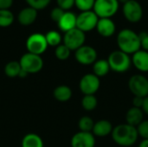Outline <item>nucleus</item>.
<instances>
[{"instance_id":"f257e3e1","label":"nucleus","mask_w":148,"mask_h":147,"mask_svg":"<svg viewBox=\"0 0 148 147\" xmlns=\"http://www.w3.org/2000/svg\"><path fill=\"white\" fill-rule=\"evenodd\" d=\"M117 45L120 50L127 55H134L141 49L139 34L130 29H124L119 32Z\"/></svg>"},{"instance_id":"f03ea898","label":"nucleus","mask_w":148,"mask_h":147,"mask_svg":"<svg viewBox=\"0 0 148 147\" xmlns=\"http://www.w3.org/2000/svg\"><path fill=\"white\" fill-rule=\"evenodd\" d=\"M111 135L117 145L124 147L134 145L139 137L137 128L127 123L121 124L114 127Z\"/></svg>"},{"instance_id":"7ed1b4c3","label":"nucleus","mask_w":148,"mask_h":147,"mask_svg":"<svg viewBox=\"0 0 148 147\" xmlns=\"http://www.w3.org/2000/svg\"><path fill=\"white\" fill-rule=\"evenodd\" d=\"M108 62L111 70H114L116 73H125L132 65V58H130L129 55L120 49L113 51L109 55Z\"/></svg>"},{"instance_id":"20e7f679","label":"nucleus","mask_w":148,"mask_h":147,"mask_svg":"<svg viewBox=\"0 0 148 147\" xmlns=\"http://www.w3.org/2000/svg\"><path fill=\"white\" fill-rule=\"evenodd\" d=\"M118 0H95L93 11L99 18H111L119 10Z\"/></svg>"},{"instance_id":"39448f33","label":"nucleus","mask_w":148,"mask_h":147,"mask_svg":"<svg viewBox=\"0 0 148 147\" xmlns=\"http://www.w3.org/2000/svg\"><path fill=\"white\" fill-rule=\"evenodd\" d=\"M21 68L29 74H36L40 72L43 67V60L41 55H35L29 52L22 55L19 61Z\"/></svg>"},{"instance_id":"423d86ee","label":"nucleus","mask_w":148,"mask_h":147,"mask_svg":"<svg viewBox=\"0 0 148 147\" xmlns=\"http://www.w3.org/2000/svg\"><path fill=\"white\" fill-rule=\"evenodd\" d=\"M62 41L63 44L66 45L71 51H75L84 45L86 41V35L83 31L75 28L64 33Z\"/></svg>"},{"instance_id":"0eeeda50","label":"nucleus","mask_w":148,"mask_h":147,"mask_svg":"<svg viewBox=\"0 0 148 147\" xmlns=\"http://www.w3.org/2000/svg\"><path fill=\"white\" fill-rule=\"evenodd\" d=\"M48 46L45 35L41 33H34L26 40V49L28 52L35 55H41L46 51Z\"/></svg>"},{"instance_id":"6e6552de","label":"nucleus","mask_w":148,"mask_h":147,"mask_svg":"<svg viewBox=\"0 0 148 147\" xmlns=\"http://www.w3.org/2000/svg\"><path fill=\"white\" fill-rule=\"evenodd\" d=\"M128 88L134 96H148V79L142 75H134L128 81Z\"/></svg>"},{"instance_id":"1a4fd4ad","label":"nucleus","mask_w":148,"mask_h":147,"mask_svg":"<svg viewBox=\"0 0 148 147\" xmlns=\"http://www.w3.org/2000/svg\"><path fill=\"white\" fill-rule=\"evenodd\" d=\"M99 17L93 11H83L81 12L76 18V28L84 33L91 31L96 28Z\"/></svg>"},{"instance_id":"9d476101","label":"nucleus","mask_w":148,"mask_h":147,"mask_svg":"<svg viewBox=\"0 0 148 147\" xmlns=\"http://www.w3.org/2000/svg\"><path fill=\"white\" fill-rule=\"evenodd\" d=\"M122 11L125 18L130 23H138L143 16V8L136 0H129L124 3Z\"/></svg>"},{"instance_id":"9b49d317","label":"nucleus","mask_w":148,"mask_h":147,"mask_svg":"<svg viewBox=\"0 0 148 147\" xmlns=\"http://www.w3.org/2000/svg\"><path fill=\"white\" fill-rule=\"evenodd\" d=\"M100 78L94 74H87L82 77L79 83V88L84 95L95 94L100 88Z\"/></svg>"},{"instance_id":"f8f14e48","label":"nucleus","mask_w":148,"mask_h":147,"mask_svg":"<svg viewBox=\"0 0 148 147\" xmlns=\"http://www.w3.org/2000/svg\"><path fill=\"white\" fill-rule=\"evenodd\" d=\"M75 57L77 62L82 65H91L97 61V52L96 50L88 45H83L75 50Z\"/></svg>"},{"instance_id":"ddd939ff","label":"nucleus","mask_w":148,"mask_h":147,"mask_svg":"<svg viewBox=\"0 0 148 147\" xmlns=\"http://www.w3.org/2000/svg\"><path fill=\"white\" fill-rule=\"evenodd\" d=\"M95 139L92 133L79 132L71 139V147H95Z\"/></svg>"},{"instance_id":"4468645a","label":"nucleus","mask_w":148,"mask_h":147,"mask_svg":"<svg viewBox=\"0 0 148 147\" xmlns=\"http://www.w3.org/2000/svg\"><path fill=\"white\" fill-rule=\"evenodd\" d=\"M95 29L98 34L101 36L110 37L114 34L116 30V26L114 22L111 18H99Z\"/></svg>"},{"instance_id":"2eb2a0df","label":"nucleus","mask_w":148,"mask_h":147,"mask_svg":"<svg viewBox=\"0 0 148 147\" xmlns=\"http://www.w3.org/2000/svg\"><path fill=\"white\" fill-rule=\"evenodd\" d=\"M37 18V10L32 7H26L20 10L17 15V21L23 26H29L36 22Z\"/></svg>"},{"instance_id":"dca6fc26","label":"nucleus","mask_w":148,"mask_h":147,"mask_svg":"<svg viewBox=\"0 0 148 147\" xmlns=\"http://www.w3.org/2000/svg\"><path fill=\"white\" fill-rule=\"evenodd\" d=\"M76 18L77 16H75V13L71 11H65L60 21L57 23L60 30L66 33L76 28Z\"/></svg>"},{"instance_id":"f3484780","label":"nucleus","mask_w":148,"mask_h":147,"mask_svg":"<svg viewBox=\"0 0 148 147\" xmlns=\"http://www.w3.org/2000/svg\"><path fill=\"white\" fill-rule=\"evenodd\" d=\"M132 63L140 72H148V52L140 49L132 56Z\"/></svg>"},{"instance_id":"a211bd4d","label":"nucleus","mask_w":148,"mask_h":147,"mask_svg":"<svg viewBox=\"0 0 148 147\" xmlns=\"http://www.w3.org/2000/svg\"><path fill=\"white\" fill-rule=\"evenodd\" d=\"M113 129L114 127L110 121L101 120L95 123L92 133L97 137H106L112 133Z\"/></svg>"},{"instance_id":"6ab92c4d","label":"nucleus","mask_w":148,"mask_h":147,"mask_svg":"<svg viewBox=\"0 0 148 147\" xmlns=\"http://www.w3.org/2000/svg\"><path fill=\"white\" fill-rule=\"evenodd\" d=\"M126 121L127 124L137 127L143 121V111L141 108L138 107H131L126 114Z\"/></svg>"},{"instance_id":"aec40b11","label":"nucleus","mask_w":148,"mask_h":147,"mask_svg":"<svg viewBox=\"0 0 148 147\" xmlns=\"http://www.w3.org/2000/svg\"><path fill=\"white\" fill-rule=\"evenodd\" d=\"M54 98L61 102H66L72 97V90L66 85H60L54 89Z\"/></svg>"},{"instance_id":"412c9836","label":"nucleus","mask_w":148,"mask_h":147,"mask_svg":"<svg viewBox=\"0 0 148 147\" xmlns=\"http://www.w3.org/2000/svg\"><path fill=\"white\" fill-rule=\"evenodd\" d=\"M110 70H111V68H110L108 60H105V59L97 60L93 64V71H94L93 74L95 75L99 78L107 75Z\"/></svg>"},{"instance_id":"4be33fe9","label":"nucleus","mask_w":148,"mask_h":147,"mask_svg":"<svg viewBox=\"0 0 148 147\" xmlns=\"http://www.w3.org/2000/svg\"><path fill=\"white\" fill-rule=\"evenodd\" d=\"M22 147H43V141L36 133H28L22 140Z\"/></svg>"},{"instance_id":"5701e85b","label":"nucleus","mask_w":148,"mask_h":147,"mask_svg":"<svg viewBox=\"0 0 148 147\" xmlns=\"http://www.w3.org/2000/svg\"><path fill=\"white\" fill-rule=\"evenodd\" d=\"M21 71H22V68H21L20 63L19 62H16V61L9 62L4 67V74L10 78L18 77Z\"/></svg>"},{"instance_id":"b1692460","label":"nucleus","mask_w":148,"mask_h":147,"mask_svg":"<svg viewBox=\"0 0 148 147\" xmlns=\"http://www.w3.org/2000/svg\"><path fill=\"white\" fill-rule=\"evenodd\" d=\"M45 38H46V41H47V43L49 46L57 47L60 44H62V37L61 34L56 30H50V31L47 32L45 35Z\"/></svg>"},{"instance_id":"393cba45","label":"nucleus","mask_w":148,"mask_h":147,"mask_svg":"<svg viewBox=\"0 0 148 147\" xmlns=\"http://www.w3.org/2000/svg\"><path fill=\"white\" fill-rule=\"evenodd\" d=\"M14 20V15L10 10H0V27H9L13 23Z\"/></svg>"},{"instance_id":"a878e982","label":"nucleus","mask_w":148,"mask_h":147,"mask_svg":"<svg viewBox=\"0 0 148 147\" xmlns=\"http://www.w3.org/2000/svg\"><path fill=\"white\" fill-rule=\"evenodd\" d=\"M94 126H95V122H94L93 119L89 116L82 117L78 122V127L81 132L92 133Z\"/></svg>"},{"instance_id":"bb28decb","label":"nucleus","mask_w":148,"mask_h":147,"mask_svg":"<svg viewBox=\"0 0 148 147\" xmlns=\"http://www.w3.org/2000/svg\"><path fill=\"white\" fill-rule=\"evenodd\" d=\"M98 105V101L95 94L84 95L82 100V107L86 111H93L96 108Z\"/></svg>"},{"instance_id":"cd10ccee","label":"nucleus","mask_w":148,"mask_h":147,"mask_svg":"<svg viewBox=\"0 0 148 147\" xmlns=\"http://www.w3.org/2000/svg\"><path fill=\"white\" fill-rule=\"evenodd\" d=\"M70 53H71V50L63 43L56 47V49H55V55L60 61L67 60L70 56Z\"/></svg>"},{"instance_id":"c85d7f7f","label":"nucleus","mask_w":148,"mask_h":147,"mask_svg":"<svg viewBox=\"0 0 148 147\" xmlns=\"http://www.w3.org/2000/svg\"><path fill=\"white\" fill-rule=\"evenodd\" d=\"M95 0H75V5L82 12L93 10Z\"/></svg>"},{"instance_id":"c756f323","label":"nucleus","mask_w":148,"mask_h":147,"mask_svg":"<svg viewBox=\"0 0 148 147\" xmlns=\"http://www.w3.org/2000/svg\"><path fill=\"white\" fill-rule=\"evenodd\" d=\"M29 7L36 9V10L45 9L51 2V0H25Z\"/></svg>"},{"instance_id":"7c9ffc66","label":"nucleus","mask_w":148,"mask_h":147,"mask_svg":"<svg viewBox=\"0 0 148 147\" xmlns=\"http://www.w3.org/2000/svg\"><path fill=\"white\" fill-rule=\"evenodd\" d=\"M138 134L143 139H148V120H143L137 127Z\"/></svg>"},{"instance_id":"2f4dec72","label":"nucleus","mask_w":148,"mask_h":147,"mask_svg":"<svg viewBox=\"0 0 148 147\" xmlns=\"http://www.w3.org/2000/svg\"><path fill=\"white\" fill-rule=\"evenodd\" d=\"M64 13H65V11L62 9H61V8H59L57 6V7L54 8L51 10V12H50V18H51L52 21H54L56 23H58L60 21V19L62 18V16H63Z\"/></svg>"},{"instance_id":"473e14b6","label":"nucleus","mask_w":148,"mask_h":147,"mask_svg":"<svg viewBox=\"0 0 148 147\" xmlns=\"http://www.w3.org/2000/svg\"><path fill=\"white\" fill-rule=\"evenodd\" d=\"M57 6L64 11L70 10L75 5V0H56Z\"/></svg>"},{"instance_id":"72a5a7b5","label":"nucleus","mask_w":148,"mask_h":147,"mask_svg":"<svg viewBox=\"0 0 148 147\" xmlns=\"http://www.w3.org/2000/svg\"><path fill=\"white\" fill-rule=\"evenodd\" d=\"M140 39V45L143 50H146L148 52V33L147 32H141L139 34Z\"/></svg>"},{"instance_id":"f704fd0d","label":"nucleus","mask_w":148,"mask_h":147,"mask_svg":"<svg viewBox=\"0 0 148 147\" xmlns=\"http://www.w3.org/2000/svg\"><path fill=\"white\" fill-rule=\"evenodd\" d=\"M13 4V0H0V10H10Z\"/></svg>"},{"instance_id":"c9c22d12","label":"nucleus","mask_w":148,"mask_h":147,"mask_svg":"<svg viewBox=\"0 0 148 147\" xmlns=\"http://www.w3.org/2000/svg\"><path fill=\"white\" fill-rule=\"evenodd\" d=\"M143 102H144V98H141V97L134 96V98L133 100V105H134V107L142 108Z\"/></svg>"},{"instance_id":"e433bc0d","label":"nucleus","mask_w":148,"mask_h":147,"mask_svg":"<svg viewBox=\"0 0 148 147\" xmlns=\"http://www.w3.org/2000/svg\"><path fill=\"white\" fill-rule=\"evenodd\" d=\"M142 111L143 113H147L148 115V96L144 98V102H143V106H142Z\"/></svg>"},{"instance_id":"4c0bfd02","label":"nucleus","mask_w":148,"mask_h":147,"mask_svg":"<svg viewBox=\"0 0 148 147\" xmlns=\"http://www.w3.org/2000/svg\"><path fill=\"white\" fill-rule=\"evenodd\" d=\"M139 147H148V139H143L140 142Z\"/></svg>"},{"instance_id":"58836bf2","label":"nucleus","mask_w":148,"mask_h":147,"mask_svg":"<svg viewBox=\"0 0 148 147\" xmlns=\"http://www.w3.org/2000/svg\"><path fill=\"white\" fill-rule=\"evenodd\" d=\"M118 1H119V3H122L124 4V3H126L127 2H128L129 0H118Z\"/></svg>"}]
</instances>
